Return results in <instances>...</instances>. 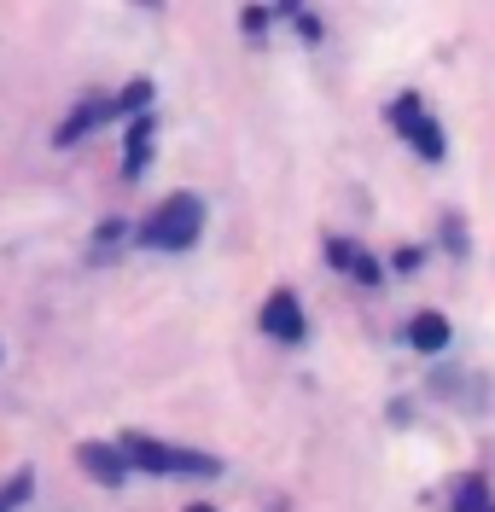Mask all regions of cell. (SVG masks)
Here are the masks:
<instances>
[{"label": "cell", "mask_w": 495, "mask_h": 512, "mask_svg": "<svg viewBox=\"0 0 495 512\" xmlns=\"http://www.w3.org/2000/svg\"><path fill=\"white\" fill-rule=\"evenodd\" d=\"M198 233H204V204L193 192H175L164 210L140 227V245H152V251H193Z\"/></svg>", "instance_id": "2"}, {"label": "cell", "mask_w": 495, "mask_h": 512, "mask_svg": "<svg viewBox=\"0 0 495 512\" xmlns=\"http://www.w3.org/2000/svg\"><path fill=\"white\" fill-rule=\"evenodd\" d=\"M263 332L280 338V344H303V309H297L292 291H274L263 303Z\"/></svg>", "instance_id": "4"}, {"label": "cell", "mask_w": 495, "mask_h": 512, "mask_svg": "<svg viewBox=\"0 0 495 512\" xmlns=\"http://www.w3.org/2000/svg\"><path fill=\"white\" fill-rule=\"evenodd\" d=\"M187 512H216V507H204V501H198V507H187Z\"/></svg>", "instance_id": "11"}, {"label": "cell", "mask_w": 495, "mask_h": 512, "mask_svg": "<svg viewBox=\"0 0 495 512\" xmlns=\"http://www.w3.org/2000/svg\"><path fill=\"white\" fill-rule=\"evenodd\" d=\"M449 507L455 512H484L490 507V483L484 478H461L455 483V495H449Z\"/></svg>", "instance_id": "9"}, {"label": "cell", "mask_w": 495, "mask_h": 512, "mask_svg": "<svg viewBox=\"0 0 495 512\" xmlns=\"http://www.w3.org/2000/svg\"><path fill=\"white\" fill-rule=\"evenodd\" d=\"M146 158H152V117H140V123L129 128V181L146 175Z\"/></svg>", "instance_id": "8"}, {"label": "cell", "mask_w": 495, "mask_h": 512, "mask_svg": "<svg viewBox=\"0 0 495 512\" xmlns=\"http://www.w3.org/2000/svg\"><path fill=\"white\" fill-rule=\"evenodd\" d=\"M443 245H449V251H455V256H466V227L455 222V216L443 222Z\"/></svg>", "instance_id": "10"}, {"label": "cell", "mask_w": 495, "mask_h": 512, "mask_svg": "<svg viewBox=\"0 0 495 512\" xmlns=\"http://www.w3.org/2000/svg\"><path fill=\"white\" fill-rule=\"evenodd\" d=\"M391 123H396V134H402V140H408V146H414L426 163H443V152H449V146H443V128H437V117L426 111V99H420V94H402V99H396V105H391Z\"/></svg>", "instance_id": "3"}, {"label": "cell", "mask_w": 495, "mask_h": 512, "mask_svg": "<svg viewBox=\"0 0 495 512\" xmlns=\"http://www.w3.org/2000/svg\"><path fill=\"white\" fill-rule=\"evenodd\" d=\"M82 466H88V472H94L105 489H117V483L129 478V460H123L117 448H105V443H88V448H82Z\"/></svg>", "instance_id": "6"}, {"label": "cell", "mask_w": 495, "mask_h": 512, "mask_svg": "<svg viewBox=\"0 0 495 512\" xmlns=\"http://www.w3.org/2000/svg\"><path fill=\"white\" fill-rule=\"evenodd\" d=\"M0 512H6V507H0Z\"/></svg>", "instance_id": "12"}, {"label": "cell", "mask_w": 495, "mask_h": 512, "mask_svg": "<svg viewBox=\"0 0 495 512\" xmlns=\"http://www.w3.org/2000/svg\"><path fill=\"white\" fill-rule=\"evenodd\" d=\"M117 454H123L129 466H140V472H164V478H216V472H222L210 454L181 448V443H158V437H140V431H129Z\"/></svg>", "instance_id": "1"}, {"label": "cell", "mask_w": 495, "mask_h": 512, "mask_svg": "<svg viewBox=\"0 0 495 512\" xmlns=\"http://www.w3.org/2000/svg\"><path fill=\"white\" fill-rule=\"evenodd\" d=\"M408 338H414V350H420V355L449 350V320H443V315H414V326H408Z\"/></svg>", "instance_id": "7"}, {"label": "cell", "mask_w": 495, "mask_h": 512, "mask_svg": "<svg viewBox=\"0 0 495 512\" xmlns=\"http://www.w3.org/2000/svg\"><path fill=\"white\" fill-rule=\"evenodd\" d=\"M327 262L338 268V274L362 280V286H379V262H373L362 245H350V239H327Z\"/></svg>", "instance_id": "5"}]
</instances>
